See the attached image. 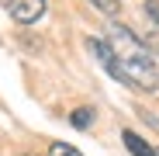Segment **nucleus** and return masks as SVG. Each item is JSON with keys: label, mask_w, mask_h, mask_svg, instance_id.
Wrapping results in <instances>:
<instances>
[{"label": "nucleus", "mask_w": 159, "mask_h": 156, "mask_svg": "<svg viewBox=\"0 0 159 156\" xmlns=\"http://www.w3.org/2000/svg\"><path fill=\"white\" fill-rule=\"evenodd\" d=\"M69 125H73V128H90V125H93V108H76V111L69 115Z\"/></svg>", "instance_id": "5"}, {"label": "nucleus", "mask_w": 159, "mask_h": 156, "mask_svg": "<svg viewBox=\"0 0 159 156\" xmlns=\"http://www.w3.org/2000/svg\"><path fill=\"white\" fill-rule=\"evenodd\" d=\"M142 42H145V49L152 52H159V4L156 0H145L142 4V35H139Z\"/></svg>", "instance_id": "3"}, {"label": "nucleus", "mask_w": 159, "mask_h": 156, "mask_svg": "<svg viewBox=\"0 0 159 156\" xmlns=\"http://www.w3.org/2000/svg\"><path fill=\"white\" fill-rule=\"evenodd\" d=\"M104 42H107L111 56H114V66H118V80L125 87H135V90H159V66H156V56L145 49V42L121 21H107L104 28Z\"/></svg>", "instance_id": "1"}, {"label": "nucleus", "mask_w": 159, "mask_h": 156, "mask_svg": "<svg viewBox=\"0 0 159 156\" xmlns=\"http://www.w3.org/2000/svg\"><path fill=\"white\" fill-rule=\"evenodd\" d=\"M48 156H83L76 146H69V142H52L48 146Z\"/></svg>", "instance_id": "7"}, {"label": "nucleus", "mask_w": 159, "mask_h": 156, "mask_svg": "<svg viewBox=\"0 0 159 156\" xmlns=\"http://www.w3.org/2000/svg\"><path fill=\"white\" fill-rule=\"evenodd\" d=\"M90 4H93L100 14H107V17H118V14H121V0H90Z\"/></svg>", "instance_id": "6"}, {"label": "nucleus", "mask_w": 159, "mask_h": 156, "mask_svg": "<svg viewBox=\"0 0 159 156\" xmlns=\"http://www.w3.org/2000/svg\"><path fill=\"white\" fill-rule=\"evenodd\" d=\"M121 142H125V149H128L131 156H159V149H152L142 135L131 132V128H125V132H121Z\"/></svg>", "instance_id": "4"}, {"label": "nucleus", "mask_w": 159, "mask_h": 156, "mask_svg": "<svg viewBox=\"0 0 159 156\" xmlns=\"http://www.w3.org/2000/svg\"><path fill=\"white\" fill-rule=\"evenodd\" d=\"M4 4V11L17 21V24H35V21H42L45 17V0H0Z\"/></svg>", "instance_id": "2"}]
</instances>
